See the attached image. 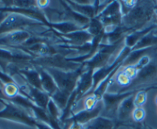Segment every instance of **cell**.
Segmentation results:
<instances>
[{
	"instance_id": "cell-1",
	"label": "cell",
	"mask_w": 157,
	"mask_h": 129,
	"mask_svg": "<svg viewBox=\"0 0 157 129\" xmlns=\"http://www.w3.org/2000/svg\"><path fill=\"white\" fill-rule=\"evenodd\" d=\"M156 2L137 1L136 6L122 18V25L129 32L140 30L150 25L154 18Z\"/></svg>"
},
{
	"instance_id": "cell-2",
	"label": "cell",
	"mask_w": 157,
	"mask_h": 129,
	"mask_svg": "<svg viewBox=\"0 0 157 129\" xmlns=\"http://www.w3.org/2000/svg\"><path fill=\"white\" fill-rule=\"evenodd\" d=\"M35 57L21 48L0 47V66L12 77L20 69L32 65Z\"/></svg>"
},
{
	"instance_id": "cell-3",
	"label": "cell",
	"mask_w": 157,
	"mask_h": 129,
	"mask_svg": "<svg viewBox=\"0 0 157 129\" xmlns=\"http://www.w3.org/2000/svg\"><path fill=\"white\" fill-rule=\"evenodd\" d=\"M124 47V39L114 45H105L101 43L98 51L93 58L82 64L84 69H92L94 72L104 66L112 64Z\"/></svg>"
},
{
	"instance_id": "cell-4",
	"label": "cell",
	"mask_w": 157,
	"mask_h": 129,
	"mask_svg": "<svg viewBox=\"0 0 157 129\" xmlns=\"http://www.w3.org/2000/svg\"><path fill=\"white\" fill-rule=\"evenodd\" d=\"M157 86V54L152 57L150 62L137 73L131 84L120 93L136 92L140 90L149 91Z\"/></svg>"
},
{
	"instance_id": "cell-5",
	"label": "cell",
	"mask_w": 157,
	"mask_h": 129,
	"mask_svg": "<svg viewBox=\"0 0 157 129\" xmlns=\"http://www.w3.org/2000/svg\"><path fill=\"white\" fill-rule=\"evenodd\" d=\"M41 27L48 26L38 20L25 15L9 13L6 19L0 24V35L20 30H32L36 32H39Z\"/></svg>"
},
{
	"instance_id": "cell-6",
	"label": "cell",
	"mask_w": 157,
	"mask_h": 129,
	"mask_svg": "<svg viewBox=\"0 0 157 129\" xmlns=\"http://www.w3.org/2000/svg\"><path fill=\"white\" fill-rule=\"evenodd\" d=\"M0 102L5 105L4 108L0 111V118L25 124L29 127L36 126L38 121L31 115L30 111L2 98H0Z\"/></svg>"
},
{
	"instance_id": "cell-7",
	"label": "cell",
	"mask_w": 157,
	"mask_h": 129,
	"mask_svg": "<svg viewBox=\"0 0 157 129\" xmlns=\"http://www.w3.org/2000/svg\"><path fill=\"white\" fill-rule=\"evenodd\" d=\"M52 76L56 83L58 88L60 91L71 95L72 92L76 88L79 78L84 71V66H81L79 69L72 72H65L56 68H44Z\"/></svg>"
},
{
	"instance_id": "cell-8",
	"label": "cell",
	"mask_w": 157,
	"mask_h": 129,
	"mask_svg": "<svg viewBox=\"0 0 157 129\" xmlns=\"http://www.w3.org/2000/svg\"><path fill=\"white\" fill-rule=\"evenodd\" d=\"M32 64L39 67L56 68L65 72L76 71L82 66V64L70 61L67 57L61 54H56L50 56L36 57L32 60Z\"/></svg>"
},
{
	"instance_id": "cell-9",
	"label": "cell",
	"mask_w": 157,
	"mask_h": 129,
	"mask_svg": "<svg viewBox=\"0 0 157 129\" xmlns=\"http://www.w3.org/2000/svg\"><path fill=\"white\" fill-rule=\"evenodd\" d=\"M95 18H98L104 28H113L122 25L123 14L120 1H111Z\"/></svg>"
},
{
	"instance_id": "cell-10",
	"label": "cell",
	"mask_w": 157,
	"mask_h": 129,
	"mask_svg": "<svg viewBox=\"0 0 157 129\" xmlns=\"http://www.w3.org/2000/svg\"><path fill=\"white\" fill-rule=\"evenodd\" d=\"M135 93L136 92H122V93L106 92L102 98L104 108H103V111L101 113V116L115 120L117 111L121 103L127 97Z\"/></svg>"
},
{
	"instance_id": "cell-11",
	"label": "cell",
	"mask_w": 157,
	"mask_h": 129,
	"mask_svg": "<svg viewBox=\"0 0 157 129\" xmlns=\"http://www.w3.org/2000/svg\"><path fill=\"white\" fill-rule=\"evenodd\" d=\"M103 108H104V104H103V101L101 100L98 102V105L92 110L83 109L77 113L73 114V115L69 117L62 123V125H64V129H66V127L68 128L69 125L72 122H78L83 125H86L92 120L101 116L103 111Z\"/></svg>"
},
{
	"instance_id": "cell-12",
	"label": "cell",
	"mask_w": 157,
	"mask_h": 129,
	"mask_svg": "<svg viewBox=\"0 0 157 129\" xmlns=\"http://www.w3.org/2000/svg\"><path fill=\"white\" fill-rule=\"evenodd\" d=\"M132 51L131 49L130 48L125 47L123 49V50L121 51V54L118 55L117 58H116L114 61H113L112 64H109V65H106L104 67L98 69V70L94 71V75H93V81H94V85H93V91L95 90L97 87L98 86V84L110 73V72H113L116 68L117 67H121L122 66L123 62L124 61V60L126 59L127 56H128L129 54L130 53V52ZM90 92V93H91ZM90 94V93H89ZM88 95V94H87Z\"/></svg>"
},
{
	"instance_id": "cell-13",
	"label": "cell",
	"mask_w": 157,
	"mask_h": 129,
	"mask_svg": "<svg viewBox=\"0 0 157 129\" xmlns=\"http://www.w3.org/2000/svg\"><path fill=\"white\" fill-rule=\"evenodd\" d=\"M35 33L42 32H36L32 30H20L0 35V47H20Z\"/></svg>"
},
{
	"instance_id": "cell-14",
	"label": "cell",
	"mask_w": 157,
	"mask_h": 129,
	"mask_svg": "<svg viewBox=\"0 0 157 129\" xmlns=\"http://www.w3.org/2000/svg\"><path fill=\"white\" fill-rule=\"evenodd\" d=\"M52 30L53 31L55 35L61 38L63 44L70 46H75V47L82 46L87 43L90 42L91 41H93L94 38V36H93L90 32H87V29L66 34V35H61V34L55 32L53 29Z\"/></svg>"
},
{
	"instance_id": "cell-15",
	"label": "cell",
	"mask_w": 157,
	"mask_h": 129,
	"mask_svg": "<svg viewBox=\"0 0 157 129\" xmlns=\"http://www.w3.org/2000/svg\"><path fill=\"white\" fill-rule=\"evenodd\" d=\"M93 75L94 71L92 69H84L80 77L76 88L73 92L76 97V104L93 90Z\"/></svg>"
},
{
	"instance_id": "cell-16",
	"label": "cell",
	"mask_w": 157,
	"mask_h": 129,
	"mask_svg": "<svg viewBox=\"0 0 157 129\" xmlns=\"http://www.w3.org/2000/svg\"><path fill=\"white\" fill-rule=\"evenodd\" d=\"M21 88L25 93L29 96V99L38 107L46 110L48 104L51 97L43 90L36 88L29 84H25V85H20Z\"/></svg>"
},
{
	"instance_id": "cell-17",
	"label": "cell",
	"mask_w": 157,
	"mask_h": 129,
	"mask_svg": "<svg viewBox=\"0 0 157 129\" xmlns=\"http://www.w3.org/2000/svg\"><path fill=\"white\" fill-rule=\"evenodd\" d=\"M16 75L21 77L25 81V84L42 90L39 72H38L36 68L33 64L28 66L25 68L20 69L17 72Z\"/></svg>"
},
{
	"instance_id": "cell-18",
	"label": "cell",
	"mask_w": 157,
	"mask_h": 129,
	"mask_svg": "<svg viewBox=\"0 0 157 129\" xmlns=\"http://www.w3.org/2000/svg\"><path fill=\"white\" fill-rule=\"evenodd\" d=\"M35 66L38 72H39L40 77H41V82L42 90L48 94L49 96H52L57 90H58V86L55 83V80L52 78V75L48 72L46 69L44 68L39 67V66Z\"/></svg>"
},
{
	"instance_id": "cell-19",
	"label": "cell",
	"mask_w": 157,
	"mask_h": 129,
	"mask_svg": "<svg viewBox=\"0 0 157 129\" xmlns=\"http://www.w3.org/2000/svg\"><path fill=\"white\" fill-rule=\"evenodd\" d=\"M156 28H157V25L155 22H153L144 29L130 32L124 38L125 46L132 49L147 34H148L149 32H151L153 29H156Z\"/></svg>"
},
{
	"instance_id": "cell-20",
	"label": "cell",
	"mask_w": 157,
	"mask_h": 129,
	"mask_svg": "<svg viewBox=\"0 0 157 129\" xmlns=\"http://www.w3.org/2000/svg\"><path fill=\"white\" fill-rule=\"evenodd\" d=\"M87 25L81 26L73 22H61L49 23L48 28L53 29L57 33L61 34V35H66V34L87 29Z\"/></svg>"
},
{
	"instance_id": "cell-21",
	"label": "cell",
	"mask_w": 157,
	"mask_h": 129,
	"mask_svg": "<svg viewBox=\"0 0 157 129\" xmlns=\"http://www.w3.org/2000/svg\"><path fill=\"white\" fill-rule=\"evenodd\" d=\"M117 127L115 120L101 115L84 125V129H117Z\"/></svg>"
},
{
	"instance_id": "cell-22",
	"label": "cell",
	"mask_w": 157,
	"mask_h": 129,
	"mask_svg": "<svg viewBox=\"0 0 157 129\" xmlns=\"http://www.w3.org/2000/svg\"><path fill=\"white\" fill-rule=\"evenodd\" d=\"M155 50H156V47L138 49V50H132L131 52H130V53L128 55V56L126 58V59L124 60V61L123 62L122 67L135 64L136 63H137V61H139L142 57H144V55H146L147 54L150 53V52H153V51Z\"/></svg>"
},
{
	"instance_id": "cell-23",
	"label": "cell",
	"mask_w": 157,
	"mask_h": 129,
	"mask_svg": "<svg viewBox=\"0 0 157 129\" xmlns=\"http://www.w3.org/2000/svg\"><path fill=\"white\" fill-rule=\"evenodd\" d=\"M157 45V28L153 29L151 32L145 35L132 50H138V49H147V48L155 47Z\"/></svg>"
},
{
	"instance_id": "cell-24",
	"label": "cell",
	"mask_w": 157,
	"mask_h": 129,
	"mask_svg": "<svg viewBox=\"0 0 157 129\" xmlns=\"http://www.w3.org/2000/svg\"><path fill=\"white\" fill-rule=\"evenodd\" d=\"M71 95L66 92L60 91L59 89L56 91L53 95L51 96V98L54 101V102L57 104L60 110L63 112V111L65 109L66 106H67V102H68L69 98H70Z\"/></svg>"
},
{
	"instance_id": "cell-25",
	"label": "cell",
	"mask_w": 157,
	"mask_h": 129,
	"mask_svg": "<svg viewBox=\"0 0 157 129\" xmlns=\"http://www.w3.org/2000/svg\"><path fill=\"white\" fill-rule=\"evenodd\" d=\"M87 31L95 37L104 32V26L98 18H94L90 19V22L87 25Z\"/></svg>"
},
{
	"instance_id": "cell-26",
	"label": "cell",
	"mask_w": 157,
	"mask_h": 129,
	"mask_svg": "<svg viewBox=\"0 0 157 129\" xmlns=\"http://www.w3.org/2000/svg\"><path fill=\"white\" fill-rule=\"evenodd\" d=\"M46 111H47L49 116L52 119L56 121H58V122H61V115H62V111L60 110L59 108L57 106V104L54 102V101L52 98H50V100H49Z\"/></svg>"
},
{
	"instance_id": "cell-27",
	"label": "cell",
	"mask_w": 157,
	"mask_h": 129,
	"mask_svg": "<svg viewBox=\"0 0 157 129\" xmlns=\"http://www.w3.org/2000/svg\"><path fill=\"white\" fill-rule=\"evenodd\" d=\"M99 100L93 95V94H89L87 95L83 98V105L84 109L85 110H92L98 105Z\"/></svg>"
},
{
	"instance_id": "cell-28",
	"label": "cell",
	"mask_w": 157,
	"mask_h": 129,
	"mask_svg": "<svg viewBox=\"0 0 157 129\" xmlns=\"http://www.w3.org/2000/svg\"><path fill=\"white\" fill-rule=\"evenodd\" d=\"M147 99V92L145 90L137 91L134 94L135 108H141L146 104Z\"/></svg>"
},
{
	"instance_id": "cell-29",
	"label": "cell",
	"mask_w": 157,
	"mask_h": 129,
	"mask_svg": "<svg viewBox=\"0 0 157 129\" xmlns=\"http://www.w3.org/2000/svg\"><path fill=\"white\" fill-rule=\"evenodd\" d=\"M146 118V111L144 107L135 108L134 111L132 115L133 122L136 124H141V123L144 121Z\"/></svg>"
},
{
	"instance_id": "cell-30",
	"label": "cell",
	"mask_w": 157,
	"mask_h": 129,
	"mask_svg": "<svg viewBox=\"0 0 157 129\" xmlns=\"http://www.w3.org/2000/svg\"><path fill=\"white\" fill-rule=\"evenodd\" d=\"M121 2V11H122L123 16L127 15L135 6L137 1H120Z\"/></svg>"
},
{
	"instance_id": "cell-31",
	"label": "cell",
	"mask_w": 157,
	"mask_h": 129,
	"mask_svg": "<svg viewBox=\"0 0 157 129\" xmlns=\"http://www.w3.org/2000/svg\"><path fill=\"white\" fill-rule=\"evenodd\" d=\"M0 81H1L2 86L8 84H12V83H18L15 81V80L12 77H11L7 73L1 70H0Z\"/></svg>"
},
{
	"instance_id": "cell-32",
	"label": "cell",
	"mask_w": 157,
	"mask_h": 129,
	"mask_svg": "<svg viewBox=\"0 0 157 129\" xmlns=\"http://www.w3.org/2000/svg\"><path fill=\"white\" fill-rule=\"evenodd\" d=\"M36 4L38 9H40L41 10H44V9H47V8L50 6L51 2L47 1V0H44V1H36Z\"/></svg>"
},
{
	"instance_id": "cell-33",
	"label": "cell",
	"mask_w": 157,
	"mask_h": 129,
	"mask_svg": "<svg viewBox=\"0 0 157 129\" xmlns=\"http://www.w3.org/2000/svg\"><path fill=\"white\" fill-rule=\"evenodd\" d=\"M37 129H53L52 127L48 125V124H45V123L40 122V121H38L36 124V126H35Z\"/></svg>"
},
{
	"instance_id": "cell-34",
	"label": "cell",
	"mask_w": 157,
	"mask_h": 129,
	"mask_svg": "<svg viewBox=\"0 0 157 129\" xmlns=\"http://www.w3.org/2000/svg\"><path fill=\"white\" fill-rule=\"evenodd\" d=\"M9 13H7V12H0V24L6 19V17L9 15Z\"/></svg>"
},
{
	"instance_id": "cell-35",
	"label": "cell",
	"mask_w": 157,
	"mask_h": 129,
	"mask_svg": "<svg viewBox=\"0 0 157 129\" xmlns=\"http://www.w3.org/2000/svg\"><path fill=\"white\" fill-rule=\"evenodd\" d=\"M143 129H155V128H153V127H152L151 126L144 125V126H143Z\"/></svg>"
},
{
	"instance_id": "cell-36",
	"label": "cell",
	"mask_w": 157,
	"mask_h": 129,
	"mask_svg": "<svg viewBox=\"0 0 157 129\" xmlns=\"http://www.w3.org/2000/svg\"><path fill=\"white\" fill-rule=\"evenodd\" d=\"M155 101H156V104H157V96L156 97V98H155Z\"/></svg>"
},
{
	"instance_id": "cell-37",
	"label": "cell",
	"mask_w": 157,
	"mask_h": 129,
	"mask_svg": "<svg viewBox=\"0 0 157 129\" xmlns=\"http://www.w3.org/2000/svg\"><path fill=\"white\" fill-rule=\"evenodd\" d=\"M153 89H157V86H156V87H155V88H153Z\"/></svg>"
},
{
	"instance_id": "cell-38",
	"label": "cell",
	"mask_w": 157,
	"mask_h": 129,
	"mask_svg": "<svg viewBox=\"0 0 157 129\" xmlns=\"http://www.w3.org/2000/svg\"><path fill=\"white\" fill-rule=\"evenodd\" d=\"M130 129H136V128H133V127H130Z\"/></svg>"
}]
</instances>
